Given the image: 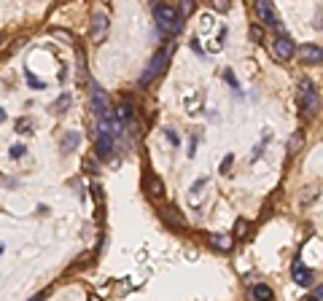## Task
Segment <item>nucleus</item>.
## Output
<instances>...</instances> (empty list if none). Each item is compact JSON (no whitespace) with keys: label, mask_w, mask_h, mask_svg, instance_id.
Segmentation results:
<instances>
[{"label":"nucleus","mask_w":323,"mask_h":301,"mask_svg":"<svg viewBox=\"0 0 323 301\" xmlns=\"http://www.w3.org/2000/svg\"><path fill=\"white\" fill-rule=\"evenodd\" d=\"M154 19H156V25H159V30L164 35H175V33H181V27H183V16L178 11V6H170V3H156Z\"/></svg>","instance_id":"1"},{"label":"nucleus","mask_w":323,"mask_h":301,"mask_svg":"<svg viewBox=\"0 0 323 301\" xmlns=\"http://www.w3.org/2000/svg\"><path fill=\"white\" fill-rule=\"evenodd\" d=\"M296 100H299V108H302V113H305L307 119H312V116H318V110H320V97H318V89H315V84L312 81H302L299 84V91H296Z\"/></svg>","instance_id":"2"},{"label":"nucleus","mask_w":323,"mask_h":301,"mask_svg":"<svg viewBox=\"0 0 323 301\" xmlns=\"http://www.w3.org/2000/svg\"><path fill=\"white\" fill-rule=\"evenodd\" d=\"M173 51H175L173 46H164V49L156 51V54L151 57V62L145 65L143 76H140V86H148L151 81H154L156 76H159V73H162L164 67H167V62H170V57H173Z\"/></svg>","instance_id":"3"},{"label":"nucleus","mask_w":323,"mask_h":301,"mask_svg":"<svg viewBox=\"0 0 323 301\" xmlns=\"http://www.w3.org/2000/svg\"><path fill=\"white\" fill-rule=\"evenodd\" d=\"M113 129L108 121H97V134H95V145H97V156L100 159H111L113 153Z\"/></svg>","instance_id":"4"},{"label":"nucleus","mask_w":323,"mask_h":301,"mask_svg":"<svg viewBox=\"0 0 323 301\" xmlns=\"http://www.w3.org/2000/svg\"><path fill=\"white\" fill-rule=\"evenodd\" d=\"M92 108L100 116V121H111L113 119V108H111V100L105 95V89H100L97 84L92 86Z\"/></svg>","instance_id":"5"},{"label":"nucleus","mask_w":323,"mask_h":301,"mask_svg":"<svg viewBox=\"0 0 323 301\" xmlns=\"http://www.w3.org/2000/svg\"><path fill=\"white\" fill-rule=\"evenodd\" d=\"M272 54H275L277 59L288 62L291 57L296 54V43H294V40H291L288 35H277V38H275V43H272Z\"/></svg>","instance_id":"6"},{"label":"nucleus","mask_w":323,"mask_h":301,"mask_svg":"<svg viewBox=\"0 0 323 301\" xmlns=\"http://www.w3.org/2000/svg\"><path fill=\"white\" fill-rule=\"evenodd\" d=\"M256 11H259V16H262V22L267 25V27H272V30H283V25H280V19H277V14H275V6L272 3H267V0H259L256 3Z\"/></svg>","instance_id":"7"},{"label":"nucleus","mask_w":323,"mask_h":301,"mask_svg":"<svg viewBox=\"0 0 323 301\" xmlns=\"http://www.w3.org/2000/svg\"><path fill=\"white\" fill-rule=\"evenodd\" d=\"M105 35H108V14L97 11L95 16H92V40H95V43H102Z\"/></svg>","instance_id":"8"},{"label":"nucleus","mask_w":323,"mask_h":301,"mask_svg":"<svg viewBox=\"0 0 323 301\" xmlns=\"http://www.w3.org/2000/svg\"><path fill=\"white\" fill-rule=\"evenodd\" d=\"M296 54H299V59L305 62V65H310V62H320L323 59V49L315 46V43H305V46L296 49Z\"/></svg>","instance_id":"9"},{"label":"nucleus","mask_w":323,"mask_h":301,"mask_svg":"<svg viewBox=\"0 0 323 301\" xmlns=\"http://www.w3.org/2000/svg\"><path fill=\"white\" fill-rule=\"evenodd\" d=\"M143 189H145V194H148V196H154V199H162V196H164V183L156 178V175H145V178H143Z\"/></svg>","instance_id":"10"},{"label":"nucleus","mask_w":323,"mask_h":301,"mask_svg":"<svg viewBox=\"0 0 323 301\" xmlns=\"http://www.w3.org/2000/svg\"><path fill=\"white\" fill-rule=\"evenodd\" d=\"M207 242H210V247H216V250L229 253L234 247V237H229V234H210V237H207Z\"/></svg>","instance_id":"11"},{"label":"nucleus","mask_w":323,"mask_h":301,"mask_svg":"<svg viewBox=\"0 0 323 301\" xmlns=\"http://www.w3.org/2000/svg\"><path fill=\"white\" fill-rule=\"evenodd\" d=\"M291 274H294V283L296 285H312V272H310V269H305L302 264H294Z\"/></svg>","instance_id":"12"},{"label":"nucleus","mask_w":323,"mask_h":301,"mask_svg":"<svg viewBox=\"0 0 323 301\" xmlns=\"http://www.w3.org/2000/svg\"><path fill=\"white\" fill-rule=\"evenodd\" d=\"M302 148H305V132H294V134L288 137L286 151L291 153V156H296V153H302Z\"/></svg>","instance_id":"13"},{"label":"nucleus","mask_w":323,"mask_h":301,"mask_svg":"<svg viewBox=\"0 0 323 301\" xmlns=\"http://www.w3.org/2000/svg\"><path fill=\"white\" fill-rule=\"evenodd\" d=\"M78 143H81V134H78L76 129H70V132H65V137H62L59 148L65 151V153H70L73 148H78Z\"/></svg>","instance_id":"14"},{"label":"nucleus","mask_w":323,"mask_h":301,"mask_svg":"<svg viewBox=\"0 0 323 301\" xmlns=\"http://www.w3.org/2000/svg\"><path fill=\"white\" fill-rule=\"evenodd\" d=\"M70 105H73V97H70V95H62V97H57L54 102H51V113L62 116V113H68Z\"/></svg>","instance_id":"15"},{"label":"nucleus","mask_w":323,"mask_h":301,"mask_svg":"<svg viewBox=\"0 0 323 301\" xmlns=\"http://www.w3.org/2000/svg\"><path fill=\"white\" fill-rule=\"evenodd\" d=\"M162 218L173 226V229H183V226H186V223L181 221V215H178V210H175V207H167V210L162 213Z\"/></svg>","instance_id":"16"},{"label":"nucleus","mask_w":323,"mask_h":301,"mask_svg":"<svg viewBox=\"0 0 323 301\" xmlns=\"http://www.w3.org/2000/svg\"><path fill=\"white\" fill-rule=\"evenodd\" d=\"M251 296L256 301H272V288H269V285H253Z\"/></svg>","instance_id":"17"},{"label":"nucleus","mask_w":323,"mask_h":301,"mask_svg":"<svg viewBox=\"0 0 323 301\" xmlns=\"http://www.w3.org/2000/svg\"><path fill=\"white\" fill-rule=\"evenodd\" d=\"M16 132L19 134H33V121H30V119H19L16 121Z\"/></svg>","instance_id":"18"},{"label":"nucleus","mask_w":323,"mask_h":301,"mask_svg":"<svg viewBox=\"0 0 323 301\" xmlns=\"http://www.w3.org/2000/svg\"><path fill=\"white\" fill-rule=\"evenodd\" d=\"M25 153H27V148H25L22 143H19V145H11V151H8V156H11V159H22Z\"/></svg>","instance_id":"19"},{"label":"nucleus","mask_w":323,"mask_h":301,"mask_svg":"<svg viewBox=\"0 0 323 301\" xmlns=\"http://www.w3.org/2000/svg\"><path fill=\"white\" fill-rule=\"evenodd\" d=\"M25 78H27V84H30V86H35V89H46V84H44L40 78H35L33 73H25Z\"/></svg>","instance_id":"20"},{"label":"nucleus","mask_w":323,"mask_h":301,"mask_svg":"<svg viewBox=\"0 0 323 301\" xmlns=\"http://www.w3.org/2000/svg\"><path fill=\"white\" fill-rule=\"evenodd\" d=\"M213 8L224 14V11H229V3H226V0H216V6H213Z\"/></svg>","instance_id":"21"},{"label":"nucleus","mask_w":323,"mask_h":301,"mask_svg":"<svg viewBox=\"0 0 323 301\" xmlns=\"http://www.w3.org/2000/svg\"><path fill=\"white\" fill-rule=\"evenodd\" d=\"M245 229H248L245 218H240V221H237V237H243V234H245Z\"/></svg>","instance_id":"22"},{"label":"nucleus","mask_w":323,"mask_h":301,"mask_svg":"<svg viewBox=\"0 0 323 301\" xmlns=\"http://www.w3.org/2000/svg\"><path fill=\"white\" fill-rule=\"evenodd\" d=\"M229 167H232V156H226V159L221 161V172H226Z\"/></svg>","instance_id":"23"},{"label":"nucleus","mask_w":323,"mask_h":301,"mask_svg":"<svg viewBox=\"0 0 323 301\" xmlns=\"http://www.w3.org/2000/svg\"><path fill=\"white\" fill-rule=\"evenodd\" d=\"M46 296H49V290H40V293H35V296H33V298H30V301H44Z\"/></svg>","instance_id":"24"},{"label":"nucleus","mask_w":323,"mask_h":301,"mask_svg":"<svg viewBox=\"0 0 323 301\" xmlns=\"http://www.w3.org/2000/svg\"><path fill=\"white\" fill-rule=\"evenodd\" d=\"M315 298H318V301L323 298V285H318V288H315Z\"/></svg>","instance_id":"25"},{"label":"nucleus","mask_w":323,"mask_h":301,"mask_svg":"<svg viewBox=\"0 0 323 301\" xmlns=\"http://www.w3.org/2000/svg\"><path fill=\"white\" fill-rule=\"evenodd\" d=\"M3 121H6V110H3V108H0V124H3Z\"/></svg>","instance_id":"26"},{"label":"nucleus","mask_w":323,"mask_h":301,"mask_svg":"<svg viewBox=\"0 0 323 301\" xmlns=\"http://www.w3.org/2000/svg\"><path fill=\"white\" fill-rule=\"evenodd\" d=\"M0 253H3V245H0Z\"/></svg>","instance_id":"27"},{"label":"nucleus","mask_w":323,"mask_h":301,"mask_svg":"<svg viewBox=\"0 0 323 301\" xmlns=\"http://www.w3.org/2000/svg\"><path fill=\"white\" fill-rule=\"evenodd\" d=\"M310 301H318V298H310Z\"/></svg>","instance_id":"28"}]
</instances>
